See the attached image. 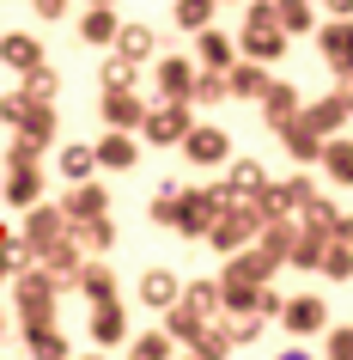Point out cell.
I'll return each mask as SVG.
<instances>
[{
    "instance_id": "6da1fadb",
    "label": "cell",
    "mask_w": 353,
    "mask_h": 360,
    "mask_svg": "<svg viewBox=\"0 0 353 360\" xmlns=\"http://www.w3.org/2000/svg\"><path fill=\"white\" fill-rule=\"evenodd\" d=\"M250 238H262V208L256 202H225L220 220H213V232H207V245L225 250V257H238Z\"/></svg>"
},
{
    "instance_id": "7a4b0ae2",
    "label": "cell",
    "mask_w": 353,
    "mask_h": 360,
    "mask_svg": "<svg viewBox=\"0 0 353 360\" xmlns=\"http://www.w3.org/2000/svg\"><path fill=\"white\" fill-rule=\"evenodd\" d=\"M225 202H232V195H225L220 184H213V190H183V195H177V220H171V226L183 232V238H207Z\"/></svg>"
},
{
    "instance_id": "3957f363",
    "label": "cell",
    "mask_w": 353,
    "mask_h": 360,
    "mask_svg": "<svg viewBox=\"0 0 353 360\" xmlns=\"http://www.w3.org/2000/svg\"><path fill=\"white\" fill-rule=\"evenodd\" d=\"M305 202H317V184H311V177H286V184H268V190L256 195L262 226H274V220H293Z\"/></svg>"
},
{
    "instance_id": "277c9868",
    "label": "cell",
    "mask_w": 353,
    "mask_h": 360,
    "mask_svg": "<svg viewBox=\"0 0 353 360\" xmlns=\"http://www.w3.org/2000/svg\"><path fill=\"white\" fill-rule=\"evenodd\" d=\"M195 129V104H152L147 110V122H140V134H147L152 147H183V134Z\"/></svg>"
},
{
    "instance_id": "5b68a950",
    "label": "cell",
    "mask_w": 353,
    "mask_h": 360,
    "mask_svg": "<svg viewBox=\"0 0 353 360\" xmlns=\"http://www.w3.org/2000/svg\"><path fill=\"white\" fill-rule=\"evenodd\" d=\"M25 250H31V257H43V250L49 245H61V238H67V214H61V202L55 208H49V202H37V208H25Z\"/></svg>"
},
{
    "instance_id": "8992f818",
    "label": "cell",
    "mask_w": 353,
    "mask_h": 360,
    "mask_svg": "<svg viewBox=\"0 0 353 360\" xmlns=\"http://www.w3.org/2000/svg\"><path fill=\"white\" fill-rule=\"evenodd\" d=\"M195 74H201V68H195L189 56H159V61H152L159 98H171V104H189V98H195Z\"/></svg>"
},
{
    "instance_id": "52a82bcc",
    "label": "cell",
    "mask_w": 353,
    "mask_h": 360,
    "mask_svg": "<svg viewBox=\"0 0 353 360\" xmlns=\"http://www.w3.org/2000/svg\"><path fill=\"white\" fill-rule=\"evenodd\" d=\"M183 159L189 165H225V159H232V134L213 129V122H195V129L183 134Z\"/></svg>"
},
{
    "instance_id": "ba28073f",
    "label": "cell",
    "mask_w": 353,
    "mask_h": 360,
    "mask_svg": "<svg viewBox=\"0 0 353 360\" xmlns=\"http://www.w3.org/2000/svg\"><path fill=\"white\" fill-rule=\"evenodd\" d=\"M280 323H286L293 336H323V330H329V305L317 300V293H298V300L280 305Z\"/></svg>"
},
{
    "instance_id": "9c48e42d",
    "label": "cell",
    "mask_w": 353,
    "mask_h": 360,
    "mask_svg": "<svg viewBox=\"0 0 353 360\" xmlns=\"http://www.w3.org/2000/svg\"><path fill=\"white\" fill-rule=\"evenodd\" d=\"M256 104H262V116H268V129H274V134L305 116V98H298V86H286V79H268V92H262Z\"/></svg>"
},
{
    "instance_id": "30bf717a",
    "label": "cell",
    "mask_w": 353,
    "mask_h": 360,
    "mask_svg": "<svg viewBox=\"0 0 353 360\" xmlns=\"http://www.w3.org/2000/svg\"><path fill=\"white\" fill-rule=\"evenodd\" d=\"M305 122H311L323 141L341 134V129L353 122V92H329V98H317V104H305Z\"/></svg>"
},
{
    "instance_id": "8fae6325",
    "label": "cell",
    "mask_w": 353,
    "mask_h": 360,
    "mask_svg": "<svg viewBox=\"0 0 353 360\" xmlns=\"http://www.w3.org/2000/svg\"><path fill=\"white\" fill-rule=\"evenodd\" d=\"M317 49H323V61H329L335 74H353V19L317 25Z\"/></svg>"
},
{
    "instance_id": "7c38bea8",
    "label": "cell",
    "mask_w": 353,
    "mask_h": 360,
    "mask_svg": "<svg viewBox=\"0 0 353 360\" xmlns=\"http://www.w3.org/2000/svg\"><path fill=\"white\" fill-rule=\"evenodd\" d=\"M232 202H256L262 190H268V171L256 165V159H225V184H220Z\"/></svg>"
},
{
    "instance_id": "4fadbf2b",
    "label": "cell",
    "mask_w": 353,
    "mask_h": 360,
    "mask_svg": "<svg viewBox=\"0 0 353 360\" xmlns=\"http://www.w3.org/2000/svg\"><path fill=\"white\" fill-rule=\"evenodd\" d=\"M61 214H67V226H92V220H104V214H110V195L98 190V184H74V190H67V202H61Z\"/></svg>"
},
{
    "instance_id": "5bb4252c",
    "label": "cell",
    "mask_w": 353,
    "mask_h": 360,
    "mask_svg": "<svg viewBox=\"0 0 353 360\" xmlns=\"http://www.w3.org/2000/svg\"><path fill=\"white\" fill-rule=\"evenodd\" d=\"M98 116H104L110 129L134 134L140 122H147V98H140V92H104V104H98Z\"/></svg>"
},
{
    "instance_id": "9a60e30c",
    "label": "cell",
    "mask_w": 353,
    "mask_h": 360,
    "mask_svg": "<svg viewBox=\"0 0 353 360\" xmlns=\"http://www.w3.org/2000/svg\"><path fill=\"white\" fill-rule=\"evenodd\" d=\"M43 269L55 275V287H74V281H79V269H86V250L74 245V232H67L61 245H49V250H43Z\"/></svg>"
},
{
    "instance_id": "2e32d148",
    "label": "cell",
    "mask_w": 353,
    "mask_h": 360,
    "mask_svg": "<svg viewBox=\"0 0 353 360\" xmlns=\"http://www.w3.org/2000/svg\"><path fill=\"white\" fill-rule=\"evenodd\" d=\"M0 61H6L13 74H31V68H43V43L31 37V31H6V37H0Z\"/></svg>"
},
{
    "instance_id": "e0dca14e",
    "label": "cell",
    "mask_w": 353,
    "mask_h": 360,
    "mask_svg": "<svg viewBox=\"0 0 353 360\" xmlns=\"http://www.w3.org/2000/svg\"><path fill=\"white\" fill-rule=\"evenodd\" d=\"M122 336H128V311H122V300L92 305V342H98V348H116Z\"/></svg>"
},
{
    "instance_id": "ac0fdd59",
    "label": "cell",
    "mask_w": 353,
    "mask_h": 360,
    "mask_svg": "<svg viewBox=\"0 0 353 360\" xmlns=\"http://www.w3.org/2000/svg\"><path fill=\"white\" fill-rule=\"evenodd\" d=\"M201 330H207V311H195V305L177 293V300L165 305V336H171V342H195Z\"/></svg>"
},
{
    "instance_id": "d6986e66",
    "label": "cell",
    "mask_w": 353,
    "mask_h": 360,
    "mask_svg": "<svg viewBox=\"0 0 353 360\" xmlns=\"http://www.w3.org/2000/svg\"><path fill=\"white\" fill-rule=\"evenodd\" d=\"M286 31H280V25H268V31H244L238 37V49H244V61H280L286 56Z\"/></svg>"
},
{
    "instance_id": "ffe728a7",
    "label": "cell",
    "mask_w": 353,
    "mask_h": 360,
    "mask_svg": "<svg viewBox=\"0 0 353 360\" xmlns=\"http://www.w3.org/2000/svg\"><path fill=\"white\" fill-rule=\"evenodd\" d=\"M116 56L134 61V68H147V61L159 56V37H152L147 25H122V31H116Z\"/></svg>"
},
{
    "instance_id": "44dd1931",
    "label": "cell",
    "mask_w": 353,
    "mask_h": 360,
    "mask_svg": "<svg viewBox=\"0 0 353 360\" xmlns=\"http://www.w3.org/2000/svg\"><path fill=\"white\" fill-rule=\"evenodd\" d=\"M225 86H232V98H262L268 92V61H232Z\"/></svg>"
},
{
    "instance_id": "7402d4cb",
    "label": "cell",
    "mask_w": 353,
    "mask_h": 360,
    "mask_svg": "<svg viewBox=\"0 0 353 360\" xmlns=\"http://www.w3.org/2000/svg\"><path fill=\"white\" fill-rule=\"evenodd\" d=\"M280 141H286V153H293V165H311V159H323V134L298 116V122H286L280 129Z\"/></svg>"
},
{
    "instance_id": "603a6c76",
    "label": "cell",
    "mask_w": 353,
    "mask_h": 360,
    "mask_svg": "<svg viewBox=\"0 0 353 360\" xmlns=\"http://www.w3.org/2000/svg\"><path fill=\"white\" fill-rule=\"evenodd\" d=\"M195 49H201V56H195V61H201L207 74H225V68L238 61V43L225 37V31H213V25H207V31H201V43H195Z\"/></svg>"
},
{
    "instance_id": "cb8c5ba5",
    "label": "cell",
    "mask_w": 353,
    "mask_h": 360,
    "mask_svg": "<svg viewBox=\"0 0 353 360\" xmlns=\"http://www.w3.org/2000/svg\"><path fill=\"white\" fill-rule=\"evenodd\" d=\"M323 171H329V184L353 190V141L347 134H329V141H323Z\"/></svg>"
},
{
    "instance_id": "d4e9b609",
    "label": "cell",
    "mask_w": 353,
    "mask_h": 360,
    "mask_svg": "<svg viewBox=\"0 0 353 360\" xmlns=\"http://www.w3.org/2000/svg\"><path fill=\"white\" fill-rule=\"evenodd\" d=\"M134 159H140V147H134V134L110 129L104 141H98V165H104V171H128Z\"/></svg>"
},
{
    "instance_id": "484cf974",
    "label": "cell",
    "mask_w": 353,
    "mask_h": 360,
    "mask_svg": "<svg viewBox=\"0 0 353 360\" xmlns=\"http://www.w3.org/2000/svg\"><path fill=\"white\" fill-rule=\"evenodd\" d=\"M0 190H6L13 208H37V202H43V171H37V165H31V171H6V184H0Z\"/></svg>"
},
{
    "instance_id": "4316f807",
    "label": "cell",
    "mask_w": 353,
    "mask_h": 360,
    "mask_svg": "<svg viewBox=\"0 0 353 360\" xmlns=\"http://www.w3.org/2000/svg\"><path fill=\"white\" fill-rule=\"evenodd\" d=\"M274 25L286 31V37H311V31H317L311 0H274Z\"/></svg>"
},
{
    "instance_id": "83f0119b",
    "label": "cell",
    "mask_w": 353,
    "mask_h": 360,
    "mask_svg": "<svg viewBox=\"0 0 353 360\" xmlns=\"http://www.w3.org/2000/svg\"><path fill=\"white\" fill-rule=\"evenodd\" d=\"M177 293H183V281H177L171 269H147V275H140V300H147V305H159V311H165V305L177 300Z\"/></svg>"
},
{
    "instance_id": "f1b7e54d",
    "label": "cell",
    "mask_w": 353,
    "mask_h": 360,
    "mask_svg": "<svg viewBox=\"0 0 353 360\" xmlns=\"http://www.w3.org/2000/svg\"><path fill=\"white\" fill-rule=\"evenodd\" d=\"M122 19H116V6H86V19H79V37L86 43H116Z\"/></svg>"
},
{
    "instance_id": "f546056e",
    "label": "cell",
    "mask_w": 353,
    "mask_h": 360,
    "mask_svg": "<svg viewBox=\"0 0 353 360\" xmlns=\"http://www.w3.org/2000/svg\"><path fill=\"white\" fill-rule=\"evenodd\" d=\"M79 293H86L92 305L116 300V269L110 263H86V269H79Z\"/></svg>"
},
{
    "instance_id": "4dcf8cb0",
    "label": "cell",
    "mask_w": 353,
    "mask_h": 360,
    "mask_svg": "<svg viewBox=\"0 0 353 360\" xmlns=\"http://www.w3.org/2000/svg\"><path fill=\"white\" fill-rule=\"evenodd\" d=\"M238 348V336H232V323H207L201 336H195V360H225Z\"/></svg>"
},
{
    "instance_id": "1f68e13d",
    "label": "cell",
    "mask_w": 353,
    "mask_h": 360,
    "mask_svg": "<svg viewBox=\"0 0 353 360\" xmlns=\"http://www.w3.org/2000/svg\"><path fill=\"white\" fill-rule=\"evenodd\" d=\"M19 134H25V141H37V147H49V141H55V104H31L25 122H19Z\"/></svg>"
},
{
    "instance_id": "d6a6232c",
    "label": "cell",
    "mask_w": 353,
    "mask_h": 360,
    "mask_svg": "<svg viewBox=\"0 0 353 360\" xmlns=\"http://www.w3.org/2000/svg\"><path fill=\"white\" fill-rule=\"evenodd\" d=\"M98 171V147H61V177L67 184H92Z\"/></svg>"
},
{
    "instance_id": "836d02e7",
    "label": "cell",
    "mask_w": 353,
    "mask_h": 360,
    "mask_svg": "<svg viewBox=\"0 0 353 360\" xmlns=\"http://www.w3.org/2000/svg\"><path fill=\"white\" fill-rule=\"evenodd\" d=\"M55 92H61V74L49 68V61L25 74V98H31V104H55Z\"/></svg>"
},
{
    "instance_id": "e575fe53",
    "label": "cell",
    "mask_w": 353,
    "mask_h": 360,
    "mask_svg": "<svg viewBox=\"0 0 353 360\" xmlns=\"http://www.w3.org/2000/svg\"><path fill=\"white\" fill-rule=\"evenodd\" d=\"M323 275H329V281H353V245H341V238H329V245H323Z\"/></svg>"
},
{
    "instance_id": "d590c367",
    "label": "cell",
    "mask_w": 353,
    "mask_h": 360,
    "mask_svg": "<svg viewBox=\"0 0 353 360\" xmlns=\"http://www.w3.org/2000/svg\"><path fill=\"white\" fill-rule=\"evenodd\" d=\"M213 6H220V0H177L171 19L183 25V31H207V25H213Z\"/></svg>"
},
{
    "instance_id": "8d00e7d4",
    "label": "cell",
    "mask_w": 353,
    "mask_h": 360,
    "mask_svg": "<svg viewBox=\"0 0 353 360\" xmlns=\"http://www.w3.org/2000/svg\"><path fill=\"white\" fill-rule=\"evenodd\" d=\"M238 263L250 269V281H256V287H268V281H274V269H280V257L268 245H256V250H238Z\"/></svg>"
},
{
    "instance_id": "74e56055",
    "label": "cell",
    "mask_w": 353,
    "mask_h": 360,
    "mask_svg": "<svg viewBox=\"0 0 353 360\" xmlns=\"http://www.w3.org/2000/svg\"><path fill=\"white\" fill-rule=\"evenodd\" d=\"M67 232H74V245H79V250H110V245H116L110 214H104V220H92V226H67Z\"/></svg>"
},
{
    "instance_id": "f35d334b",
    "label": "cell",
    "mask_w": 353,
    "mask_h": 360,
    "mask_svg": "<svg viewBox=\"0 0 353 360\" xmlns=\"http://www.w3.org/2000/svg\"><path fill=\"white\" fill-rule=\"evenodd\" d=\"M25 336H31V354L37 360H67V336H61L55 323L49 330H25Z\"/></svg>"
},
{
    "instance_id": "ab89813d",
    "label": "cell",
    "mask_w": 353,
    "mask_h": 360,
    "mask_svg": "<svg viewBox=\"0 0 353 360\" xmlns=\"http://www.w3.org/2000/svg\"><path fill=\"white\" fill-rule=\"evenodd\" d=\"M177 195H183V184H159V190H152L147 214L159 220V226H171V220H177Z\"/></svg>"
},
{
    "instance_id": "60d3db41",
    "label": "cell",
    "mask_w": 353,
    "mask_h": 360,
    "mask_svg": "<svg viewBox=\"0 0 353 360\" xmlns=\"http://www.w3.org/2000/svg\"><path fill=\"white\" fill-rule=\"evenodd\" d=\"M225 98H232V86H225V74H195V98H189V104H225Z\"/></svg>"
},
{
    "instance_id": "b9f144b4",
    "label": "cell",
    "mask_w": 353,
    "mask_h": 360,
    "mask_svg": "<svg viewBox=\"0 0 353 360\" xmlns=\"http://www.w3.org/2000/svg\"><path fill=\"white\" fill-rule=\"evenodd\" d=\"M25 263H31V250H25V238H13V232H0V281H6V275H19Z\"/></svg>"
},
{
    "instance_id": "7bdbcfd3",
    "label": "cell",
    "mask_w": 353,
    "mask_h": 360,
    "mask_svg": "<svg viewBox=\"0 0 353 360\" xmlns=\"http://www.w3.org/2000/svg\"><path fill=\"white\" fill-rule=\"evenodd\" d=\"M134 74H140L134 61L110 56V61H104V92H134Z\"/></svg>"
},
{
    "instance_id": "ee69618b",
    "label": "cell",
    "mask_w": 353,
    "mask_h": 360,
    "mask_svg": "<svg viewBox=\"0 0 353 360\" xmlns=\"http://www.w3.org/2000/svg\"><path fill=\"white\" fill-rule=\"evenodd\" d=\"M286 263H293V269H317V263H323V238H311V232H298V245L286 250Z\"/></svg>"
},
{
    "instance_id": "f6af8a7d",
    "label": "cell",
    "mask_w": 353,
    "mask_h": 360,
    "mask_svg": "<svg viewBox=\"0 0 353 360\" xmlns=\"http://www.w3.org/2000/svg\"><path fill=\"white\" fill-rule=\"evenodd\" d=\"M171 348H177V342H171L165 330H159V336H140V342H134V348H128V360H171Z\"/></svg>"
},
{
    "instance_id": "bcb514c9",
    "label": "cell",
    "mask_w": 353,
    "mask_h": 360,
    "mask_svg": "<svg viewBox=\"0 0 353 360\" xmlns=\"http://www.w3.org/2000/svg\"><path fill=\"white\" fill-rule=\"evenodd\" d=\"M183 300L195 305V311H207V318H213V311H220V281H195V287H183Z\"/></svg>"
},
{
    "instance_id": "7dc6e473",
    "label": "cell",
    "mask_w": 353,
    "mask_h": 360,
    "mask_svg": "<svg viewBox=\"0 0 353 360\" xmlns=\"http://www.w3.org/2000/svg\"><path fill=\"white\" fill-rule=\"evenodd\" d=\"M37 159H43V147H37V141H25V134L6 147V171H31Z\"/></svg>"
},
{
    "instance_id": "c3c4849f",
    "label": "cell",
    "mask_w": 353,
    "mask_h": 360,
    "mask_svg": "<svg viewBox=\"0 0 353 360\" xmlns=\"http://www.w3.org/2000/svg\"><path fill=\"white\" fill-rule=\"evenodd\" d=\"M323 354H329V360H353V323H341V330H323Z\"/></svg>"
},
{
    "instance_id": "681fc988",
    "label": "cell",
    "mask_w": 353,
    "mask_h": 360,
    "mask_svg": "<svg viewBox=\"0 0 353 360\" xmlns=\"http://www.w3.org/2000/svg\"><path fill=\"white\" fill-rule=\"evenodd\" d=\"M274 25V0H250L244 6V31H268Z\"/></svg>"
},
{
    "instance_id": "f907efd6",
    "label": "cell",
    "mask_w": 353,
    "mask_h": 360,
    "mask_svg": "<svg viewBox=\"0 0 353 360\" xmlns=\"http://www.w3.org/2000/svg\"><path fill=\"white\" fill-rule=\"evenodd\" d=\"M25 110H31V98H25V92H6V98H0V122H13V129H19Z\"/></svg>"
},
{
    "instance_id": "816d5d0a",
    "label": "cell",
    "mask_w": 353,
    "mask_h": 360,
    "mask_svg": "<svg viewBox=\"0 0 353 360\" xmlns=\"http://www.w3.org/2000/svg\"><path fill=\"white\" fill-rule=\"evenodd\" d=\"M31 13H37V19H49V25H55L61 13H67V0H31Z\"/></svg>"
},
{
    "instance_id": "f5cc1de1",
    "label": "cell",
    "mask_w": 353,
    "mask_h": 360,
    "mask_svg": "<svg viewBox=\"0 0 353 360\" xmlns=\"http://www.w3.org/2000/svg\"><path fill=\"white\" fill-rule=\"evenodd\" d=\"M280 360H311V354H305V348H286V354H280Z\"/></svg>"
},
{
    "instance_id": "db71d44e",
    "label": "cell",
    "mask_w": 353,
    "mask_h": 360,
    "mask_svg": "<svg viewBox=\"0 0 353 360\" xmlns=\"http://www.w3.org/2000/svg\"><path fill=\"white\" fill-rule=\"evenodd\" d=\"M79 360H104V354H79Z\"/></svg>"
},
{
    "instance_id": "11a10c76",
    "label": "cell",
    "mask_w": 353,
    "mask_h": 360,
    "mask_svg": "<svg viewBox=\"0 0 353 360\" xmlns=\"http://www.w3.org/2000/svg\"><path fill=\"white\" fill-rule=\"evenodd\" d=\"M311 6H329V0H311Z\"/></svg>"
},
{
    "instance_id": "9f6ffc18",
    "label": "cell",
    "mask_w": 353,
    "mask_h": 360,
    "mask_svg": "<svg viewBox=\"0 0 353 360\" xmlns=\"http://www.w3.org/2000/svg\"><path fill=\"white\" fill-rule=\"evenodd\" d=\"M0 330H6V318H0Z\"/></svg>"
},
{
    "instance_id": "6f0895ef",
    "label": "cell",
    "mask_w": 353,
    "mask_h": 360,
    "mask_svg": "<svg viewBox=\"0 0 353 360\" xmlns=\"http://www.w3.org/2000/svg\"><path fill=\"white\" fill-rule=\"evenodd\" d=\"M220 6H232V0H220Z\"/></svg>"
},
{
    "instance_id": "680465c9",
    "label": "cell",
    "mask_w": 353,
    "mask_h": 360,
    "mask_svg": "<svg viewBox=\"0 0 353 360\" xmlns=\"http://www.w3.org/2000/svg\"><path fill=\"white\" fill-rule=\"evenodd\" d=\"M189 360H195V354H189Z\"/></svg>"
}]
</instances>
